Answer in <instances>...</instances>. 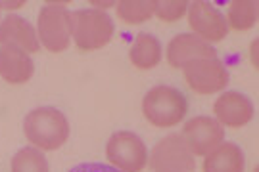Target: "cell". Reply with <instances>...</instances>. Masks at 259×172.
Returning a JSON list of instances; mask_svg holds the SVG:
<instances>
[{"mask_svg":"<svg viewBox=\"0 0 259 172\" xmlns=\"http://www.w3.org/2000/svg\"><path fill=\"white\" fill-rule=\"evenodd\" d=\"M23 132L31 144L42 151L60 149L69 138V123L62 111L54 107H37L23 121Z\"/></svg>","mask_w":259,"mask_h":172,"instance_id":"cell-1","label":"cell"},{"mask_svg":"<svg viewBox=\"0 0 259 172\" xmlns=\"http://www.w3.org/2000/svg\"><path fill=\"white\" fill-rule=\"evenodd\" d=\"M142 113L152 127L171 128L185 121L188 101L177 88L161 84L146 92L142 100Z\"/></svg>","mask_w":259,"mask_h":172,"instance_id":"cell-2","label":"cell"},{"mask_svg":"<svg viewBox=\"0 0 259 172\" xmlns=\"http://www.w3.org/2000/svg\"><path fill=\"white\" fill-rule=\"evenodd\" d=\"M71 36L75 46L83 52L100 50L110 44L113 36V21L100 10H77L71 14Z\"/></svg>","mask_w":259,"mask_h":172,"instance_id":"cell-3","label":"cell"},{"mask_svg":"<svg viewBox=\"0 0 259 172\" xmlns=\"http://www.w3.org/2000/svg\"><path fill=\"white\" fill-rule=\"evenodd\" d=\"M183 77L188 88L200 96H211L229 84V71L217 58H202L188 62L183 65Z\"/></svg>","mask_w":259,"mask_h":172,"instance_id":"cell-4","label":"cell"},{"mask_svg":"<svg viewBox=\"0 0 259 172\" xmlns=\"http://www.w3.org/2000/svg\"><path fill=\"white\" fill-rule=\"evenodd\" d=\"M106 157L111 164H115L121 172H142L148 163L146 145L133 132H115L108 140Z\"/></svg>","mask_w":259,"mask_h":172,"instance_id":"cell-5","label":"cell"},{"mask_svg":"<svg viewBox=\"0 0 259 172\" xmlns=\"http://www.w3.org/2000/svg\"><path fill=\"white\" fill-rule=\"evenodd\" d=\"M37 36L52 54L67 50L71 40V14L60 6H45L38 12Z\"/></svg>","mask_w":259,"mask_h":172,"instance_id":"cell-6","label":"cell"},{"mask_svg":"<svg viewBox=\"0 0 259 172\" xmlns=\"http://www.w3.org/2000/svg\"><path fill=\"white\" fill-rule=\"evenodd\" d=\"M150 168L156 172H192L194 155L186 147L181 134H169L159 140L150 155Z\"/></svg>","mask_w":259,"mask_h":172,"instance_id":"cell-7","label":"cell"},{"mask_svg":"<svg viewBox=\"0 0 259 172\" xmlns=\"http://www.w3.org/2000/svg\"><path fill=\"white\" fill-rule=\"evenodd\" d=\"M181 138L185 140L186 147L192 155L205 157L211 153L217 145L223 144L225 130L223 127L211 117H194L188 123H185Z\"/></svg>","mask_w":259,"mask_h":172,"instance_id":"cell-8","label":"cell"},{"mask_svg":"<svg viewBox=\"0 0 259 172\" xmlns=\"http://www.w3.org/2000/svg\"><path fill=\"white\" fill-rule=\"evenodd\" d=\"M188 25L194 31L198 38H202L204 42H219L223 40L229 29H227V21L221 16L219 10H215L209 2L204 0H194L188 2Z\"/></svg>","mask_w":259,"mask_h":172,"instance_id":"cell-9","label":"cell"},{"mask_svg":"<svg viewBox=\"0 0 259 172\" xmlns=\"http://www.w3.org/2000/svg\"><path fill=\"white\" fill-rule=\"evenodd\" d=\"M215 121L221 127L242 128L246 127L253 117V105L251 101L240 92H225L217 98L215 105Z\"/></svg>","mask_w":259,"mask_h":172,"instance_id":"cell-10","label":"cell"},{"mask_svg":"<svg viewBox=\"0 0 259 172\" xmlns=\"http://www.w3.org/2000/svg\"><path fill=\"white\" fill-rule=\"evenodd\" d=\"M0 44L8 48H18L25 54H37L40 42L33 25L27 19L18 16H8L0 23Z\"/></svg>","mask_w":259,"mask_h":172,"instance_id":"cell-11","label":"cell"},{"mask_svg":"<svg viewBox=\"0 0 259 172\" xmlns=\"http://www.w3.org/2000/svg\"><path fill=\"white\" fill-rule=\"evenodd\" d=\"M202 58H217L211 44L204 42L196 35H177L169 46H167V64L173 69H183V65L192 62V60H202Z\"/></svg>","mask_w":259,"mask_h":172,"instance_id":"cell-12","label":"cell"},{"mask_svg":"<svg viewBox=\"0 0 259 172\" xmlns=\"http://www.w3.org/2000/svg\"><path fill=\"white\" fill-rule=\"evenodd\" d=\"M33 73H35V65L29 54L8 46L0 48V77L4 81L10 84H23L31 81Z\"/></svg>","mask_w":259,"mask_h":172,"instance_id":"cell-13","label":"cell"},{"mask_svg":"<svg viewBox=\"0 0 259 172\" xmlns=\"http://www.w3.org/2000/svg\"><path fill=\"white\" fill-rule=\"evenodd\" d=\"M204 172H244V155L238 145L225 142L205 155Z\"/></svg>","mask_w":259,"mask_h":172,"instance_id":"cell-14","label":"cell"},{"mask_svg":"<svg viewBox=\"0 0 259 172\" xmlns=\"http://www.w3.org/2000/svg\"><path fill=\"white\" fill-rule=\"evenodd\" d=\"M129 58L131 64L137 69H142V71L154 69L161 60L159 40L150 33H140L133 38V44L129 48Z\"/></svg>","mask_w":259,"mask_h":172,"instance_id":"cell-15","label":"cell"},{"mask_svg":"<svg viewBox=\"0 0 259 172\" xmlns=\"http://www.w3.org/2000/svg\"><path fill=\"white\" fill-rule=\"evenodd\" d=\"M227 29L244 33L257 21V4L253 0H232L227 10Z\"/></svg>","mask_w":259,"mask_h":172,"instance_id":"cell-16","label":"cell"},{"mask_svg":"<svg viewBox=\"0 0 259 172\" xmlns=\"http://www.w3.org/2000/svg\"><path fill=\"white\" fill-rule=\"evenodd\" d=\"M117 18L127 25H139L154 16V0H121L115 2Z\"/></svg>","mask_w":259,"mask_h":172,"instance_id":"cell-17","label":"cell"},{"mask_svg":"<svg viewBox=\"0 0 259 172\" xmlns=\"http://www.w3.org/2000/svg\"><path fill=\"white\" fill-rule=\"evenodd\" d=\"M12 172H48L47 157L38 149L23 147L12 157Z\"/></svg>","mask_w":259,"mask_h":172,"instance_id":"cell-18","label":"cell"},{"mask_svg":"<svg viewBox=\"0 0 259 172\" xmlns=\"http://www.w3.org/2000/svg\"><path fill=\"white\" fill-rule=\"evenodd\" d=\"M188 12L186 0H154V14L165 23H175Z\"/></svg>","mask_w":259,"mask_h":172,"instance_id":"cell-19","label":"cell"},{"mask_svg":"<svg viewBox=\"0 0 259 172\" xmlns=\"http://www.w3.org/2000/svg\"><path fill=\"white\" fill-rule=\"evenodd\" d=\"M69 172H121L117 168H113V166H108V164L104 163H81L73 166Z\"/></svg>","mask_w":259,"mask_h":172,"instance_id":"cell-20","label":"cell"},{"mask_svg":"<svg viewBox=\"0 0 259 172\" xmlns=\"http://www.w3.org/2000/svg\"><path fill=\"white\" fill-rule=\"evenodd\" d=\"M91 4H93L94 8L100 10V12H102V10L111 8V6H115V2H113V0H108V2H106V0H91Z\"/></svg>","mask_w":259,"mask_h":172,"instance_id":"cell-21","label":"cell"},{"mask_svg":"<svg viewBox=\"0 0 259 172\" xmlns=\"http://www.w3.org/2000/svg\"><path fill=\"white\" fill-rule=\"evenodd\" d=\"M25 6V2L23 0H18V2H0V10L6 8V10H19Z\"/></svg>","mask_w":259,"mask_h":172,"instance_id":"cell-22","label":"cell"},{"mask_svg":"<svg viewBox=\"0 0 259 172\" xmlns=\"http://www.w3.org/2000/svg\"><path fill=\"white\" fill-rule=\"evenodd\" d=\"M255 48H257V42L251 44V58H253V67H257V62H255Z\"/></svg>","mask_w":259,"mask_h":172,"instance_id":"cell-23","label":"cell"}]
</instances>
